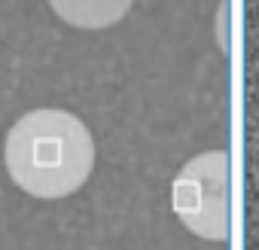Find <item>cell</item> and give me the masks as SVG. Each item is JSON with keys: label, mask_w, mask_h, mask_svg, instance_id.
I'll return each instance as SVG.
<instances>
[{"label": "cell", "mask_w": 259, "mask_h": 250, "mask_svg": "<svg viewBox=\"0 0 259 250\" xmlns=\"http://www.w3.org/2000/svg\"><path fill=\"white\" fill-rule=\"evenodd\" d=\"M171 204L177 220L210 241L229 238V153L210 150L189 159L174 183H171Z\"/></svg>", "instance_id": "cell-2"}, {"label": "cell", "mask_w": 259, "mask_h": 250, "mask_svg": "<svg viewBox=\"0 0 259 250\" xmlns=\"http://www.w3.org/2000/svg\"><path fill=\"white\" fill-rule=\"evenodd\" d=\"M7 171L19 189L37 198L76 192L95 168V141L85 122L67 110L40 107L16 119L4 147Z\"/></svg>", "instance_id": "cell-1"}, {"label": "cell", "mask_w": 259, "mask_h": 250, "mask_svg": "<svg viewBox=\"0 0 259 250\" xmlns=\"http://www.w3.org/2000/svg\"><path fill=\"white\" fill-rule=\"evenodd\" d=\"M135 0H49L55 16L79 31H104L122 22Z\"/></svg>", "instance_id": "cell-3"}]
</instances>
